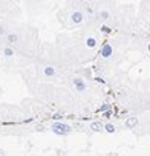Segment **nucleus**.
Returning <instances> with one entry per match:
<instances>
[{"mask_svg":"<svg viewBox=\"0 0 150 156\" xmlns=\"http://www.w3.org/2000/svg\"><path fill=\"white\" fill-rule=\"evenodd\" d=\"M52 129H54V132L58 133V135H61V133H69V132H70V127H69V126H66V124H58V122H55V124L52 126Z\"/></svg>","mask_w":150,"mask_h":156,"instance_id":"1","label":"nucleus"},{"mask_svg":"<svg viewBox=\"0 0 150 156\" xmlns=\"http://www.w3.org/2000/svg\"><path fill=\"white\" fill-rule=\"evenodd\" d=\"M110 55H112V44L110 43H104L103 48H101V57L109 58Z\"/></svg>","mask_w":150,"mask_h":156,"instance_id":"2","label":"nucleus"},{"mask_svg":"<svg viewBox=\"0 0 150 156\" xmlns=\"http://www.w3.org/2000/svg\"><path fill=\"white\" fill-rule=\"evenodd\" d=\"M124 126H126L127 129H133V127H136V126H138V118H136V116H129V118L126 119Z\"/></svg>","mask_w":150,"mask_h":156,"instance_id":"3","label":"nucleus"},{"mask_svg":"<svg viewBox=\"0 0 150 156\" xmlns=\"http://www.w3.org/2000/svg\"><path fill=\"white\" fill-rule=\"evenodd\" d=\"M72 22H73V23H81V22H83V14H81L80 11L73 12V14H72Z\"/></svg>","mask_w":150,"mask_h":156,"instance_id":"4","label":"nucleus"},{"mask_svg":"<svg viewBox=\"0 0 150 156\" xmlns=\"http://www.w3.org/2000/svg\"><path fill=\"white\" fill-rule=\"evenodd\" d=\"M91 129H92L94 132H101V130L104 129V126H103L100 121H95V122H92V124H91Z\"/></svg>","mask_w":150,"mask_h":156,"instance_id":"5","label":"nucleus"},{"mask_svg":"<svg viewBox=\"0 0 150 156\" xmlns=\"http://www.w3.org/2000/svg\"><path fill=\"white\" fill-rule=\"evenodd\" d=\"M73 83H75V87H77V90H80V92H83V90L86 89V84H84L81 80H78V78H77Z\"/></svg>","mask_w":150,"mask_h":156,"instance_id":"6","label":"nucleus"},{"mask_svg":"<svg viewBox=\"0 0 150 156\" xmlns=\"http://www.w3.org/2000/svg\"><path fill=\"white\" fill-rule=\"evenodd\" d=\"M104 130H106L107 133H113V132L116 130V127H115V126H113L112 122H107V124L104 126Z\"/></svg>","mask_w":150,"mask_h":156,"instance_id":"7","label":"nucleus"},{"mask_svg":"<svg viewBox=\"0 0 150 156\" xmlns=\"http://www.w3.org/2000/svg\"><path fill=\"white\" fill-rule=\"evenodd\" d=\"M55 73V69L52 67V66H46L45 67V75L46 76H51V75H54Z\"/></svg>","mask_w":150,"mask_h":156,"instance_id":"8","label":"nucleus"},{"mask_svg":"<svg viewBox=\"0 0 150 156\" xmlns=\"http://www.w3.org/2000/svg\"><path fill=\"white\" fill-rule=\"evenodd\" d=\"M86 44H88V48H94V46L97 44V40H95L94 37H89V38L86 40Z\"/></svg>","mask_w":150,"mask_h":156,"instance_id":"9","label":"nucleus"},{"mask_svg":"<svg viewBox=\"0 0 150 156\" xmlns=\"http://www.w3.org/2000/svg\"><path fill=\"white\" fill-rule=\"evenodd\" d=\"M8 43H9V44L17 43V35H16V34H9V35H8Z\"/></svg>","mask_w":150,"mask_h":156,"instance_id":"10","label":"nucleus"},{"mask_svg":"<svg viewBox=\"0 0 150 156\" xmlns=\"http://www.w3.org/2000/svg\"><path fill=\"white\" fill-rule=\"evenodd\" d=\"M3 54H5L6 57H12V55H14V51H12L11 48H5V49H3Z\"/></svg>","mask_w":150,"mask_h":156,"instance_id":"11","label":"nucleus"},{"mask_svg":"<svg viewBox=\"0 0 150 156\" xmlns=\"http://www.w3.org/2000/svg\"><path fill=\"white\" fill-rule=\"evenodd\" d=\"M103 19H109V12L107 11H101V14H100Z\"/></svg>","mask_w":150,"mask_h":156,"instance_id":"12","label":"nucleus"},{"mask_svg":"<svg viewBox=\"0 0 150 156\" xmlns=\"http://www.w3.org/2000/svg\"><path fill=\"white\" fill-rule=\"evenodd\" d=\"M52 118H54L55 121H58V119H61V118H63V115H61V113H55V115H54Z\"/></svg>","mask_w":150,"mask_h":156,"instance_id":"13","label":"nucleus"},{"mask_svg":"<svg viewBox=\"0 0 150 156\" xmlns=\"http://www.w3.org/2000/svg\"><path fill=\"white\" fill-rule=\"evenodd\" d=\"M113 112L112 110H107V112H104V118H110V115H112Z\"/></svg>","mask_w":150,"mask_h":156,"instance_id":"14","label":"nucleus"},{"mask_svg":"<svg viewBox=\"0 0 150 156\" xmlns=\"http://www.w3.org/2000/svg\"><path fill=\"white\" fill-rule=\"evenodd\" d=\"M101 29H103V32H106V34H109V32H110V28H107V26H103Z\"/></svg>","mask_w":150,"mask_h":156,"instance_id":"15","label":"nucleus"},{"mask_svg":"<svg viewBox=\"0 0 150 156\" xmlns=\"http://www.w3.org/2000/svg\"><path fill=\"white\" fill-rule=\"evenodd\" d=\"M147 49H148V52H150V43H148V44H147Z\"/></svg>","mask_w":150,"mask_h":156,"instance_id":"16","label":"nucleus"},{"mask_svg":"<svg viewBox=\"0 0 150 156\" xmlns=\"http://www.w3.org/2000/svg\"><path fill=\"white\" fill-rule=\"evenodd\" d=\"M0 34H3V28H0Z\"/></svg>","mask_w":150,"mask_h":156,"instance_id":"17","label":"nucleus"}]
</instances>
